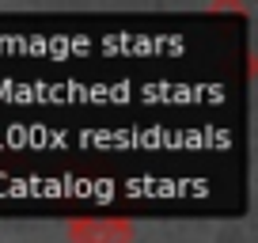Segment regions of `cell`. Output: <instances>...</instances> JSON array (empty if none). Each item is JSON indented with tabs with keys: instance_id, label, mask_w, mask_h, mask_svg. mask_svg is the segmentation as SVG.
I'll return each mask as SVG.
<instances>
[{
	"instance_id": "6da1fadb",
	"label": "cell",
	"mask_w": 258,
	"mask_h": 243,
	"mask_svg": "<svg viewBox=\"0 0 258 243\" xmlns=\"http://www.w3.org/2000/svg\"><path fill=\"white\" fill-rule=\"evenodd\" d=\"M69 235H73V243H129L133 239V228H129V220H76L73 228H69Z\"/></svg>"
}]
</instances>
